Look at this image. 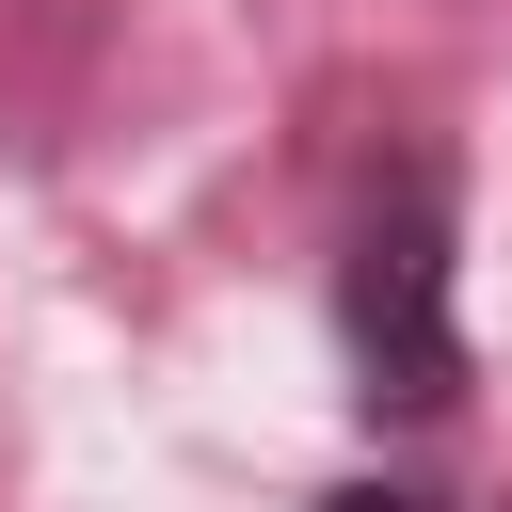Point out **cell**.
<instances>
[{
	"label": "cell",
	"instance_id": "cell-1",
	"mask_svg": "<svg viewBox=\"0 0 512 512\" xmlns=\"http://www.w3.org/2000/svg\"><path fill=\"white\" fill-rule=\"evenodd\" d=\"M464 224H448V160L400 144L368 160L352 224H336V352H352V400L384 432H432L464 400Z\"/></svg>",
	"mask_w": 512,
	"mask_h": 512
},
{
	"label": "cell",
	"instance_id": "cell-2",
	"mask_svg": "<svg viewBox=\"0 0 512 512\" xmlns=\"http://www.w3.org/2000/svg\"><path fill=\"white\" fill-rule=\"evenodd\" d=\"M336 512H432V496H384V480H352V496H336Z\"/></svg>",
	"mask_w": 512,
	"mask_h": 512
}]
</instances>
